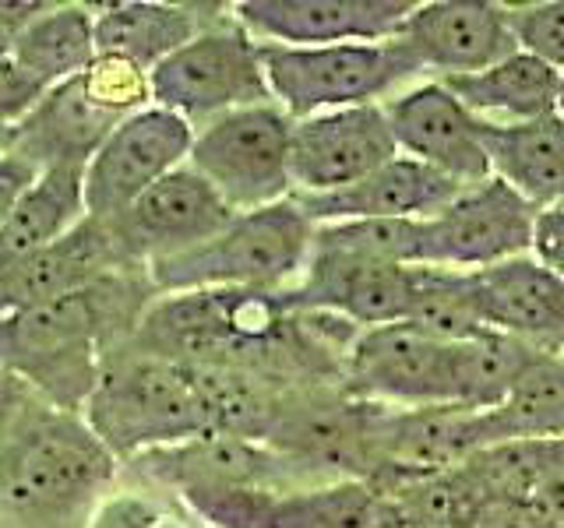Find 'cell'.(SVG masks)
Wrapping results in <instances>:
<instances>
[{
	"label": "cell",
	"mask_w": 564,
	"mask_h": 528,
	"mask_svg": "<svg viewBox=\"0 0 564 528\" xmlns=\"http://www.w3.org/2000/svg\"><path fill=\"white\" fill-rule=\"evenodd\" d=\"M155 296L149 272L131 268L0 317V370L57 409L82 413L106 360L134 339Z\"/></svg>",
	"instance_id": "6da1fadb"
},
{
	"label": "cell",
	"mask_w": 564,
	"mask_h": 528,
	"mask_svg": "<svg viewBox=\"0 0 564 528\" xmlns=\"http://www.w3.org/2000/svg\"><path fill=\"white\" fill-rule=\"evenodd\" d=\"M117 458L82 413L57 409L0 370V504L18 515H64L113 483Z\"/></svg>",
	"instance_id": "7a4b0ae2"
},
{
	"label": "cell",
	"mask_w": 564,
	"mask_h": 528,
	"mask_svg": "<svg viewBox=\"0 0 564 528\" xmlns=\"http://www.w3.org/2000/svg\"><path fill=\"white\" fill-rule=\"evenodd\" d=\"M82 416L117 462L212 433L194 370L128 345L106 360Z\"/></svg>",
	"instance_id": "3957f363"
},
{
	"label": "cell",
	"mask_w": 564,
	"mask_h": 528,
	"mask_svg": "<svg viewBox=\"0 0 564 528\" xmlns=\"http://www.w3.org/2000/svg\"><path fill=\"white\" fill-rule=\"evenodd\" d=\"M314 243V222L293 198L243 211L223 233L194 251L149 264V282L159 296L198 289L282 293L304 272Z\"/></svg>",
	"instance_id": "277c9868"
},
{
	"label": "cell",
	"mask_w": 564,
	"mask_h": 528,
	"mask_svg": "<svg viewBox=\"0 0 564 528\" xmlns=\"http://www.w3.org/2000/svg\"><path fill=\"white\" fill-rule=\"evenodd\" d=\"M261 67L272 102L293 120L381 106L423 75L420 61L402 40L381 43H335V46H275L261 43Z\"/></svg>",
	"instance_id": "5b68a950"
},
{
	"label": "cell",
	"mask_w": 564,
	"mask_h": 528,
	"mask_svg": "<svg viewBox=\"0 0 564 528\" xmlns=\"http://www.w3.org/2000/svg\"><path fill=\"white\" fill-rule=\"evenodd\" d=\"M152 106L184 117L194 131L243 106L272 102L261 67V43L234 14H219L152 75Z\"/></svg>",
	"instance_id": "8992f818"
},
{
	"label": "cell",
	"mask_w": 564,
	"mask_h": 528,
	"mask_svg": "<svg viewBox=\"0 0 564 528\" xmlns=\"http://www.w3.org/2000/svg\"><path fill=\"white\" fill-rule=\"evenodd\" d=\"M293 117L279 102L223 113L194 131L187 166L243 216L293 198Z\"/></svg>",
	"instance_id": "52a82bcc"
},
{
	"label": "cell",
	"mask_w": 564,
	"mask_h": 528,
	"mask_svg": "<svg viewBox=\"0 0 564 528\" xmlns=\"http://www.w3.org/2000/svg\"><path fill=\"white\" fill-rule=\"evenodd\" d=\"M194 128L170 110L145 106L117 123L99 152L85 166V211L88 219L113 222L141 194L173 169L187 166Z\"/></svg>",
	"instance_id": "ba28073f"
},
{
	"label": "cell",
	"mask_w": 564,
	"mask_h": 528,
	"mask_svg": "<svg viewBox=\"0 0 564 528\" xmlns=\"http://www.w3.org/2000/svg\"><path fill=\"white\" fill-rule=\"evenodd\" d=\"M448 349L410 321L364 328L352 334L343 360L346 395L378 409L452 405Z\"/></svg>",
	"instance_id": "9c48e42d"
},
{
	"label": "cell",
	"mask_w": 564,
	"mask_h": 528,
	"mask_svg": "<svg viewBox=\"0 0 564 528\" xmlns=\"http://www.w3.org/2000/svg\"><path fill=\"white\" fill-rule=\"evenodd\" d=\"M420 268H402V264H378L360 261L332 251H314L304 272L290 289H282V307L290 314H328L339 317L349 328H381L410 321L416 293H420Z\"/></svg>",
	"instance_id": "30bf717a"
},
{
	"label": "cell",
	"mask_w": 564,
	"mask_h": 528,
	"mask_svg": "<svg viewBox=\"0 0 564 528\" xmlns=\"http://www.w3.org/2000/svg\"><path fill=\"white\" fill-rule=\"evenodd\" d=\"M536 208L505 180L463 187L455 201L427 219V264L452 272H484L533 254Z\"/></svg>",
	"instance_id": "8fae6325"
},
{
	"label": "cell",
	"mask_w": 564,
	"mask_h": 528,
	"mask_svg": "<svg viewBox=\"0 0 564 528\" xmlns=\"http://www.w3.org/2000/svg\"><path fill=\"white\" fill-rule=\"evenodd\" d=\"M384 117L399 155H410L463 187L484 184L494 176L484 145V120H476L448 92L445 81L431 78L402 88L399 96L384 102Z\"/></svg>",
	"instance_id": "7c38bea8"
},
{
	"label": "cell",
	"mask_w": 564,
	"mask_h": 528,
	"mask_svg": "<svg viewBox=\"0 0 564 528\" xmlns=\"http://www.w3.org/2000/svg\"><path fill=\"white\" fill-rule=\"evenodd\" d=\"M399 155L381 106H352L293 120V194H332L360 184Z\"/></svg>",
	"instance_id": "4fadbf2b"
},
{
	"label": "cell",
	"mask_w": 564,
	"mask_h": 528,
	"mask_svg": "<svg viewBox=\"0 0 564 528\" xmlns=\"http://www.w3.org/2000/svg\"><path fill=\"white\" fill-rule=\"evenodd\" d=\"M234 219L237 211L212 190V184H205L191 166H181L149 187L110 226L128 261L138 268H149L152 261L202 246Z\"/></svg>",
	"instance_id": "5bb4252c"
},
{
	"label": "cell",
	"mask_w": 564,
	"mask_h": 528,
	"mask_svg": "<svg viewBox=\"0 0 564 528\" xmlns=\"http://www.w3.org/2000/svg\"><path fill=\"white\" fill-rule=\"evenodd\" d=\"M423 70L441 78L476 75L519 50L511 8L490 0H427L416 4L395 32Z\"/></svg>",
	"instance_id": "9a60e30c"
},
{
	"label": "cell",
	"mask_w": 564,
	"mask_h": 528,
	"mask_svg": "<svg viewBox=\"0 0 564 528\" xmlns=\"http://www.w3.org/2000/svg\"><path fill=\"white\" fill-rule=\"evenodd\" d=\"M413 8V0H240L229 11L258 43L335 46L392 40Z\"/></svg>",
	"instance_id": "2e32d148"
},
{
	"label": "cell",
	"mask_w": 564,
	"mask_h": 528,
	"mask_svg": "<svg viewBox=\"0 0 564 528\" xmlns=\"http://www.w3.org/2000/svg\"><path fill=\"white\" fill-rule=\"evenodd\" d=\"M131 268H138V264H131L128 254H123L113 226L85 216L57 243L11 264L8 272H0V317L46 304V299L85 289L106 275Z\"/></svg>",
	"instance_id": "e0dca14e"
},
{
	"label": "cell",
	"mask_w": 564,
	"mask_h": 528,
	"mask_svg": "<svg viewBox=\"0 0 564 528\" xmlns=\"http://www.w3.org/2000/svg\"><path fill=\"white\" fill-rule=\"evenodd\" d=\"M463 184L445 173L416 163L410 155H395L360 184L332 194H293L296 208L314 226L325 222H357V219H416L427 222L441 208L455 201Z\"/></svg>",
	"instance_id": "ac0fdd59"
},
{
	"label": "cell",
	"mask_w": 564,
	"mask_h": 528,
	"mask_svg": "<svg viewBox=\"0 0 564 528\" xmlns=\"http://www.w3.org/2000/svg\"><path fill=\"white\" fill-rule=\"evenodd\" d=\"M484 324L540 352L564 349V278L533 254L473 272Z\"/></svg>",
	"instance_id": "d6986e66"
},
{
	"label": "cell",
	"mask_w": 564,
	"mask_h": 528,
	"mask_svg": "<svg viewBox=\"0 0 564 528\" xmlns=\"http://www.w3.org/2000/svg\"><path fill=\"white\" fill-rule=\"evenodd\" d=\"M117 123H123V117L102 110L82 75H75L53 85L35 110L11 128V155L25 158L35 173L50 166H88Z\"/></svg>",
	"instance_id": "ffe728a7"
},
{
	"label": "cell",
	"mask_w": 564,
	"mask_h": 528,
	"mask_svg": "<svg viewBox=\"0 0 564 528\" xmlns=\"http://www.w3.org/2000/svg\"><path fill=\"white\" fill-rule=\"evenodd\" d=\"M152 480L198 490V486H237V490H279L290 475V462L269 444L229 437V433H202L184 444L163 451H149L134 462Z\"/></svg>",
	"instance_id": "44dd1931"
},
{
	"label": "cell",
	"mask_w": 564,
	"mask_h": 528,
	"mask_svg": "<svg viewBox=\"0 0 564 528\" xmlns=\"http://www.w3.org/2000/svg\"><path fill=\"white\" fill-rule=\"evenodd\" d=\"M212 18L202 4H170V0H120L96 8V53L120 57L141 70L163 64L170 53L187 46Z\"/></svg>",
	"instance_id": "7402d4cb"
},
{
	"label": "cell",
	"mask_w": 564,
	"mask_h": 528,
	"mask_svg": "<svg viewBox=\"0 0 564 528\" xmlns=\"http://www.w3.org/2000/svg\"><path fill=\"white\" fill-rule=\"evenodd\" d=\"M437 81H445L448 92L476 120L494 123V128H511V123H529L554 113L561 75L551 64L536 61L533 53L516 50L511 57L476 70V75H455Z\"/></svg>",
	"instance_id": "603a6c76"
},
{
	"label": "cell",
	"mask_w": 564,
	"mask_h": 528,
	"mask_svg": "<svg viewBox=\"0 0 564 528\" xmlns=\"http://www.w3.org/2000/svg\"><path fill=\"white\" fill-rule=\"evenodd\" d=\"M85 211V166H50L0 222V272L67 237Z\"/></svg>",
	"instance_id": "cb8c5ba5"
},
{
	"label": "cell",
	"mask_w": 564,
	"mask_h": 528,
	"mask_svg": "<svg viewBox=\"0 0 564 528\" xmlns=\"http://www.w3.org/2000/svg\"><path fill=\"white\" fill-rule=\"evenodd\" d=\"M484 145L494 176L536 211L564 201V120L557 113L511 128L484 123Z\"/></svg>",
	"instance_id": "d4e9b609"
},
{
	"label": "cell",
	"mask_w": 564,
	"mask_h": 528,
	"mask_svg": "<svg viewBox=\"0 0 564 528\" xmlns=\"http://www.w3.org/2000/svg\"><path fill=\"white\" fill-rule=\"evenodd\" d=\"M96 57V8L85 4H50L14 35L11 50V61L46 92L88 70Z\"/></svg>",
	"instance_id": "484cf974"
},
{
	"label": "cell",
	"mask_w": 564,
	"mask_h": 528,
	"mask_svg": "<svg viewBox=\"0 0 564 528\" xmlns=\"http://www.w3.org/2000/svg\"><path fill=\"white\" fill-rule=\"evenodd\" d=\"M261 528H402V518L367 480H335L275 493Z\"/></svg>",
	"instance_id": "4316f807"
},
{
	"label": "cell",
	"mask_w": 564,
	"mask_h": 528,
	"mask_svg": "<svg viewBox=\"0 0 564 528\" xmlns=\"http://www.w3.org/2000/svg\"><path fill=\"white\" fill-rule=\"evenodd\" d=\"M536 356L540 349L508 339L501 331H484L466 342H455L448 349L452 405H463L469 413L498 409Z\"/></svg>",
	"instance_id": "83f0119b"
},
{
	"label": "cell",
	"mask_w": 564,
	"mask_h": 528,
	"mask_svg": "<svg viewBox=\"0 0 564 528\" xmlns=\"http://www.w3.org/2000/svg\"><path fill=\"white\" fill-rule=\"evenodd\" d=\"M490 448L564 437V352H540L498 409L484 413Z\"/></svg>",
	"instance_id": "f1b7e54d"
},
{
	"label": "cell",
	"mask_w": 564,
	"mask_h": 528,
	"mask_svg": "<svg viewBox=\"0 0 564 528\" xmlns=\"http://www.w3.org/2000/svg\"><path fill=\"white\" fill-rule=\"evenodd\" d=\"M314 251H332L378 264L420 268L427 264V222L416 219H357L314 226Z\"/></svg>",
	"instance_id": "f546056e"
},
{
	"label": "cell",
	"mask_w": 564,
	"mask_h": 528,
	"mask_svg": "<svg viewBox=\"0 0 564 528\" xmlns=\"http://www.w3.org/2000/svg\"><path fill=\"white\" fill-rule=\"evenodd\" d=\"M410 324L427 331L431 339L445 345L466 342L473 334L490 331L484 324L473 272H452V268H431V264H423Z\"/></svg>",
	"instance_id": "4dcf8cb0"
},
{
	"label": "cell",
	"mask_w": 564,
	"mask_h": 528,
	"mask_svg": "<svg viewBox=\"0 0 564 528\" xmlns=\"http://www.w3.org/2000/svg\"><path fill=\"white\" fill-rule=\"evenodd\" d=\"M519 50L533 53L536 61L551 64L564 75V0H540V4L511 8Z\"/></svg>",
	"instance_id": "1f68e13d"
},
{
	"label": "cell",
	"mask_w": 564,
	"mask_h": 528,
	"mask_svg": "<svg viewBox=\"0 0 564 528\" xmlns=\"http://www.w3.org/2000/svg\"><path fill=\"white\" fill-rule=\"evenodd\" d=\"M159 521H163V510L149 497L134 490H113L93 504L85 528H155Z\"/></svg>",
	"instance_id": "d6a6232c"
},
{
	"label": "cell",
	"mask_w": 564,
	"mask_h": 528,
	"mask_svg": "<svg viewBox=\"0 0 564 528\" xmlns=\"http://www.w3.org/2000/svg\"><path fill=\"white\" fill-rule=\"evenodd\" d=\"M43 96L46 88L29 78L11 57L0 61V128H18Z\"/></svg>",
	"instance_id": "836d02e7"
},
{
	"label": "cell",
	"mask_w": 564,
	"mask_h": 528,
	"mask_svg": "<svg viewBox=\"0 0 564 528\" xmlns=\"http://www.w3.org/2000/svg\"><path fill=\"white\" fill-rule=\"evenodd\" d=\"M458 528H551V525H546L525 501L484 493Z\"/></svg>",
	"instance_id": "e575fe53"
},
{
	"label": "cell",
	"mask_w": 564,
	"mask_h": 528,
	"mask_svg": "<svg viewBox=\"0 0 564 528\" xmlns=\"http://www.w3.org/2000/svg\"><path fill=\"white\" fill-rule=\"evenodd\" d=\"M533 257L543 261L554 275L564 278V201L536 211L533 229Z\"/></svg>",
	"instance_id": "d590c367"
},
{
	"label": "cell",
	"mask_w": 564,
	"mask_h": 528,
	"mask_svg": "<svg viewBox=\"0 0 564 528\" xmlns=\"http://www.w3.org/2000/svg\"><path fill=\"white\" fill-rule=\"evenodd\" d=\"M35 173L25 158H18V155H0V222L8 219V211L14 208V201L22 198L25 187L35 180Z\"/></svg>",
	"instance_id": "8d00e7d4"
},
{
	"label": "cell",
	"mask_w": 564,
	"mask_h": 528,
	"mask_svg": "<svg viewBox=\"0 0 564 528\" xmlns=\"http://www.w3.org/2000/svg\"><path fill=\"white\" fill-rule=\"evenodd\" d=\"M11 50H14V32L0 25V61L11 57Z\"/></svg>",
	"instance_id": "74e56055"
},
{
	"label": "cell",
	"mask_w": 564,
	"mask_h": 528,
	"mask_svg": "<svg viewBox=\"0 0 564 528\" xmlns=\"http://www.w3.org/2000/svg\"><path fill=\"white\" fill-rule=\"evenodd\" d=\"M11 152V128H0V155Z\"/></svg>",
	"instance_id": "f35d334b"
},
{
	"label": "cell",
	"mask_w": 564,
	"mask_h": 528,
	"mask_svg": "<svg viewBox=\"0 0 564 528\" xmlns=\"http://www.w3.org/2000/svg\"><path fill=\"white\" fill-rule=\"evenodd\" d=\"M554 113L564 120V75H561V85H557V102H554Z\"/></svg>",
	"instance_id": "ab89813d"
},
{
	"label": "cell",
	"mask_w": 564,
	"mask_h": 528,
	"mask_svg": "<svg viewBox=\"0 0 564 528\" xmlns=\"http://www.w3.org/2000/svg\"><path fill=\"white\" fill-rule=\"evenodd\" d=\"M155 528H184V525H176L173 518H166V515H163V521H159Z\"/></svg>",
	"instance_id": "60d3db41"
},
{
	"label": "cell",
	"mask_w": 564,
	"mask_h": 528,
	"mask_svg": "<svg viewBox=\"0 0 564 528\" xmlns=\"http://www.w3.org/2000/svg\"><path fill=\"white\" fill-rule=\"evenodd\" d=\"M561 352H564V349H561Z\"/></svg>",
	"instance_id": "b9f144b4"
}]
</instances>
